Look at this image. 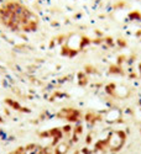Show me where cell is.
<instances>
[{
  "label": "cell",
  "instance_id": "obj_1",
  "mask_svg": "<svg viewBox=\"0 0 141 154\" xmlns=\"http://www.w3.org/2000/svg\"><path fill=\"white\" fill-rule=\"evenodd\" d=\"M125 139H126V136L124 132L121 131H117V132H113L109 134V138L107 140V146H108V149L113 150V152H117V150H120L125 143Z\"/></svg>",
  "mask_w": 141,
  "mask_h": 154
},
{
  "label": "cell",
  "instance_id": "obj_2",
  "mask_svg": "<svg viewBox=\"0 0 141 154\" xmlns=\"http://www.w3.org/2000/svg\"><path fill=\"white\" fill-rule=\"evenodd\" d=\"M120 116H121L120 111L117 110V109H113V110L109 111L108 115H107V121H108V122H117V121H119Z\"/></svg>",
  "mask_w": 141,
  "mask_h": 154
},
{
  "label": "cell",
  "instance_id": "obj_3",
  "mask_svg": "<svg viewBox=\"0 0 141 154\" xmlns=\"http://www.w3.org/2000/svg\"><path fill=\"white\" fill-rule=\"evenodd\" d=\"M69 149V146L66 144V143H62L59 146L56 147V154H66Z\"/></svg>",
  "mask_w": 141,
  "mask_h": 154
}]
</instances>
